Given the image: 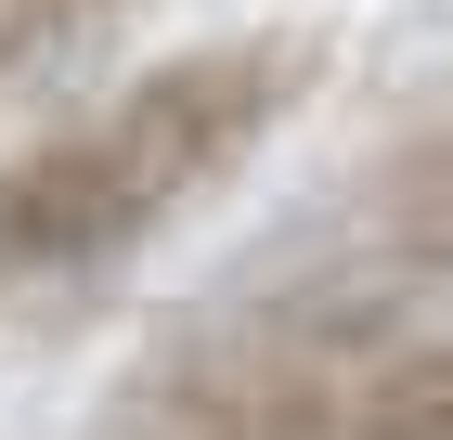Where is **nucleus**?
<instances>
[{
	"label": "nucleus",
	"instance_id": "obj_1",
	"mask_svg": "<svg viewBox=\"0 0 453 440\" xmlns=\"http://www.w3.org/2000/svg\"><path fill=\"white\" fill-rule=\"evenodd\" d=\"M311 66H324L311 27H234V39H195V52H156L104 104L13 143L0 156V311L130 272L195 195H220L298 117Z\"/></svg>",
	"mask_w": 453,
	"mask_h": 440
},
{
	"label": "nucleus",
	"instance_id": "obj_2",
	"mask_svg": "<svg viewBox=\"0 0 453 440\" xmlns=\"http://www.w3.org/2000/svg\"><path fill=\"white\" fill-rule=\"evenodd\" d=\"M402 285L363 259L285 272V285H234V298L181 311L169 337L117 375V402L91 440H349L363 375L402 350Z\"/></svg>",
	"mask_w": 453,
	"mask_h": 440
},
{
	"label": "nucleus",
	"instance_id": "obj_3",
	"mask_svg": "<svg viewBox=\"0 0 453 440\" xmlns=\"http://www.w3.org/2000/svg\"><path fill=\"white\" fill-rule=\"evenodd\" d=\"M337 259H363L376 285H402V298L453 285V104L415 117V130L376 156V181H363L349 220H337Z\"/></svg>",
	"mask_w": 453,
	"mask_h": 440
},
{
	"label": "nucleus",
	"instance_id": "obj_4",
	"mask_svg": "<svg viewBox=\"0 0 453 440\" xmlns=\"http://www.w3.org/2000/svg\"><path fill=\"white\" fill-rule=\"evenodd\" d=\"M349 440H453V337H402L363 402H349Z\"/></svg>",
	"mask_w": 453,
	"mask_h": 440
},
{
	"label": "nucleus",
	"instance_id": "obj_5",
	"mask_svg": "<svg viewBox=\"0 0 453 440\" xmlns=\"http://www.w3.org/2000/svg\"><path fill=\"white\" fill-rule=\"evenodd\" d=\"M117 13H142V0H0V104H27L52 66H78Z\"/></svg>",
	"mask_w": 453,
	"mask_h": 440
}]
</instances>
